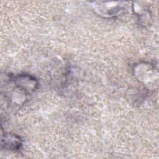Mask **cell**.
<instances>
[{"label": "cell", "mask_w": 159, "mask_h": 159, "mask_svg": "<svg viewBox=\"0 0 159 159\" xmlns=\"http://www.w3.org/2000/svg\"><path fill=\"white\" fill-rule=\"evenodd\" d=\"M14 82L19 88L25 92L33 91L37 84V83L34 78L28 75H19L14 79Z\"/></svg>", "instance_id": "obj_1"}, {"label": "cell", "mask_w": 159, "mask_h": 159, "mask_svg": "<svg viewBox=\"0 0 159 159\" xmlns=\"http://www.w3.org/2000/svg\"><path fill=\"white\" fill-rule=\"evenodd\" d=\"M2 145L5 148L11 150H19L22 145V141L19 137L13 134H6L2 140Z\"/></svg>", "instance_id": "obj_2"}]
</instances>
